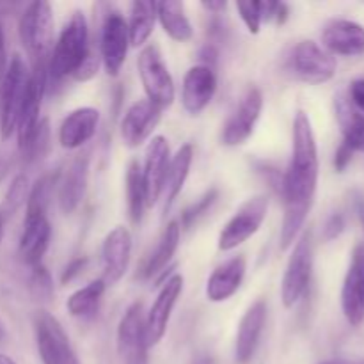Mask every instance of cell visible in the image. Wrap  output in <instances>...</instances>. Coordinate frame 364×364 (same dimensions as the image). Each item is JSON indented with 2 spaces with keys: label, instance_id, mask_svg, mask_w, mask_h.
<instances>
[{
  "label": "cell",
  "instance_id": "21",
  "mask_svg": "<svg viewBox=\"0 0 364 364\" xmlns=\"http://www.w3.org/2000/svg\"><path fill=\"white\" fill-rule=\"evenodd\" d=\"M50 238H52V226L48 215L39 213H25L23 231H21L18 255L27 267L41 265L45 252L48 251Z\"/></svg>",
  "mask_w": 364,
  "mask_h": 364
},
{
  "label": "cell",
  "instance_id": "2",
  "mask_svg": "<svg viewBox=\"0 0 364 364\" xmlns=\"http://www.w3.org/2000/svg\"><path fill=\"white\" fill-rule=\"evenodd\" d=\"M89 52H91V46H89L87 18L82 11H73L50 53V80L63 82L64 78L73 77Z\"/></svg>",
  "mask_w": 364,
  "mask_h": 364
},
{
  "label": "cell",
  "instance_id": "50",
  "mask_svg": "<svg viewBox=\"0 0 364 364\" xmlns=\"http://www.w3.org/2000/svg\"><path fill=\"white\" fill-rule=\"evenodd\" d=\"M320 364H345V363H338V361H323V363H320Z\"/></svg>",
  "mask_w": 364,
  "mask_h": 364
},
{
  "label": "cell",
  "instance_id": "28",
  "mask_svg": "<svg viewBox=\"0 0 364 364\" xmlns=\"http://www.w3.org/2000/svg\"><path fill=\"white\" fill-rule=\"evenodd\" d=\"M180 238H181L180 223H178V220H171V223L166 226V230H164L155 251L149 255L148 262H146L144 269H142V277L151 279V277L159 276V274L169 265L171 259H173V256L176 255L178 251Z\"/></svg>",
  "mask_w": 364,
  "mask_h": 364
},
{
  "label": "cell",
  "instance_id": "15",
  "mask_svg": "<svg viewBox=\"0 0 364 364\" xmlns=\"http://www.w3.org/2000/svg\"><path fill=\"white\" fill-rule=\"evenodd\" d=\"M171 156L173 155H171L169 141L164 135H155L149 139L144 153V166L141 167L148 206H153L162 198L164 180H166Z\"/></svg>",
  "mask_w": 364,
  "mask_h": 364
},
{
  "label": "cell",
  "instance_id": "4",
  "mask_svg": "<svg viewBox=\"0 0 364 364\" xmlns=\"http://www.w3.org/2000/svg\"><path fill=\"white\" fill-rule=\"evenodd\" d=\"M31 70L21 55H13L0 78V137L6 141L16 132L18 117L27 95Z\"/></svg>",
  "mask_w": 364,
  "mask_h": 364
},
{
  "label": "cell",
  "instance_id": "45",
  "mask_svg": "<svg viewBox=\"0 0 364 364\" xmlns=\"http://www.w3.org/2000/svg\"><path fill=\"white\" fill-rule=\"evenodd\" d=\"M203 7H205L206 11H208V13H212V14H219V13H223V11H226V7H228V2L226 0H210V2H203L201 4Z\"/></svg>",
  "mask_w": 364,
  "mask_h": 364
},
{
  "label": "cell",
  "instance_id": "26",
  "mask_svg": "<svg viewBox=\"0 0 364 364\" xmlns=\"http://www.w3.org/2000/svg\"><path fill=\"white\" fill-rule=\"evenodd\" d=\"M156 20L160 21L164 32L173 41L187 43L194 36V28L188 20L183 2H178V0L156 2Z\"/></svg>",
  "mask_w": 364,
  "mask_h": 364
},
{
  "label": "cell",
  "instance_id": "46",
  "mask_svg": "<svg viewBox=\"0 0 364 364\" xmlns=\"http://www.w3.org/2000/svg\"><path fill=\"white\" fill-rule=\"evenodd\" d=\"M288 16H290V7H288L284 2L277 4L276 14H274V20H276L279 25H283L284 21L288 20Z\"/></svg>",
  "mask_w": 364,
  "mask_h": 364
},
{
  "label": "cell",
  "instance_id": "5",
  "mask_svg": "<svg viewBox=\"0 0 364 364\" xmlns=\"http://www.w3.org/2000/svg\"><path fill=\"white\" fill-rule=\"evenodd\" d=\"M313 274V238L311 231L306 230L294 244L290 259L281 281V301L287 309L295 308L308 294Z\"/></svg>",
  "mask_w": 364,
  "mask_h": 364
},
{
  "label": "cell",
  "instance_id": "40",
  "mask_svg": "<svg viewBox=\"0 0 364 364\" xmlns=\"http://www.w3.org/2000/svg\"><path fill=\"white\" fill-rule=\"evenodd\" d=\"M85 267H87V258H85V256H80V258L71 259V262L66 265V269L63 270V276H60V283L68 284V283H71L73 279H77V277L80 276L82 272H84Z\"/></svg>",
  "mask_w": 364,
  "mask_h": 364
},
{
  "label": "cell",
  "instance_id": "47",
  "mask_svg": "<svg viewBox=\"0 0 364 364\" xmlns=\"http://www.w3.org/2000/svg\"><path fill=\"white\" fill-rule=\"evenodd\" d=\"M0 364H16L13 361V359L9 358V355H6V354H0Z\"/></svg>",
  "mask_w": 364,
  "mask_h": 364
},
{
  "label": "cell",
  "instance_id": "39",
  "mask_svg": "<svg viewBox=\"0 0 364 364\" xmlns=\"http://www.w3.org/2000/svg\"><path fill=\"white\" fill-rule=\"evenodd\" d=\"M345 231V217L341 213H333L329 219L323 224V238L327 242L336 240L341 233Z\"/></svg>",
  "mask_w": 364,
  "mask_h": 364
},
{
  "label": "cell",
  "instance_id": "31",
  "mask_svg": "<svg viewBox=\"0 0 364 364\" xmlns=\"http://www.w3.org/2000/svg\"><path fill=\"white\" fill-rule=\"evenodd\" d=\"M124 183H127L128 215H130L132 223L139 224L142 215H144V210L146 206H148V203H146V191L144 181H142L141 164H139L137 160H132V162L128 164Z\"/></svg>",
  "mask_w": 364,
  "mask_h": 364
},
{
  "label": "cell",
  "instance_id": "49",
  "mask_svg": "<svg viewBox=\"0 0 364 364\" xmlns=\"http://www.w3.org/2000/svg\"><path fill=\"white\" fill-rule=\"evenodd\" d=\"M4 224H6V220H4L2 212H0V242H2V238H4Z\"/></svg>",
  "mask_w": 364,
  "mask_h": 364
},
{
  "label": "cell",
  "instance_id": "19",
  "mask_svg": "<svg viewBox=\"0 0 364 364\" xmlns=\"http://www.w3.org/2000/svg\"><path fill=\"white\" fill-rule=\"evenodd\" d=\"M89 164H91L89 153L75 156L73 162L59 176L57 199L64 215H71L84 201L89 183Z\"/></svg>",
  "mask_w": 364,
  "mask_h": 364
},
{
  "label": "cell",
  "instance_id": "34",
  "mask_svg": "<svg viewBox=\"0 0 364 364\" xmlns=\"http://www.w3.org/2000/svg\"><path fill=\"white\" fill-rule=\"evenodd\" d=\"M28 287H31V294L36 301L50 302L53 299V294H55L52 274L48 272V269L43 263L41 265L32 267Z\"/></svg>",
  "mask_w": 364,
  "mask_h": 364
},
{
  "label": "cell",
  "instance_id": "7",
  "mask_svg": "<svg viewBox=\"0 0 364 364\" xmlns=\"http://www.w3.org/2000/svg\"><path fill=\"white\" fill-rule=\"evenodd\" d=\"M137 70L144 87L146 98L160 109L173 105L176 89H174L173 75L164 63V57L156 45H146L137 57Z\"/></svg>",
  "mask_w": 364,
  "mask_h": 364
},
{
  "label": "cell",
  "instance_id": "29",
  "mask_svg": "<svg viewBox=\"0 0 364 364\" xmlns=\"http://www.w3.org/2000/svg\"><path fill=\"white\" fill-rule=\"evenodd\" d=\"M156 23V2H144L137 0L130 6V16H128V36H130V46H142L153 34Z\"/></svg>",
  "mask_w": 364,
  "mask_h": 364
},
{
  "label": "cell",
  "instance_id": "12",
  "mask_svg": "<svg viewBox=\"0 0 364 364\" xmlns=\"http://www.w3.org/2000/svg\"><path fill=\"white\" fill-rule=\"evenodd\" d=\"M130 48V36L128 25L119 11H110L102 25V38H100V59L109 75L117 77L127 60Z\"/></svg>",
  "mask_w": 364,
  "mask_h": 364
},
{
  "label": "cell",
  "instance_id": "24",
  "mask_svg": "<svg viewBox=\"0 0 364 364\" xmlns=\"http://www.w3.org/2000/svg\"><path fill=\"white\" fill-rule=\"evenodd\" d=\"M322 43L331 55H361L364 53V27L350 20H333L323 28Z\"/></svg>",
  "mask_w": 364,
  "mask_h": 364
},
{
  "label": "cell",
  "instance_id": "36",
  "mask_svg": "<svg viewBox=\"0 0 364 364\" xmlns=\"http://www.w3.org/2000/svg\"><path fill=\"white\" fill-rule=\"evenodd\" d=\"M48 149H50V124H48V119H41V123H39L38 127V132H36V135L32 137L31 144L27 146V149L21 153V156H23L27 162H38V160H41L43 156L48 153Z\"/></svg>",
  "mask_w": 364,
  "mask_h": 364
},
{
  "label": "cell",
  "instance_id": "3",
  "mask_svg": "<svg viewBox=\"0 0 364 364\" xmlns=\"http://www.w3.org/2000/svg\"><path fill=\"white\" fill-rule=\"evenodd\" d=\"M18 32L25 52L31 57L32 66L48 64L53 48V34H55L52 6L43 0L28 4L20 16Z\"/></svg>",
  "mask_w": 364,
  "mask_h": 364
},
{
  "label": "cell",
  "instance_id": "27",
  "mask_svg": "<svg viewBox=\"0 0 364 364\" xmlns=\"http://www.w3.org/2000/svg\"><path fill=\"white\" fill-rule=\"evenodd\" d=\"M336 119L341 127L343 142L352 151H364V114L355 110L348 96H336Z\"/></svg>",
  "mask_w": 364,
  "mask_h": 364
},
{
  "label": "cell",
  "instance_id": "6",
  "mask_svg": "<svg viewBox=\"0 0 364 364\" xmlns=\"http://www.w3.org/2000/svg\"><path fill=\"white\" fill-rule=\"evenodd\" d=\"M269 213V198L263 194L252 196L238 206L230 220L224 224L219 233L217 247L223 252H230L255 237L265 223Z\"/></svg>",
  "mask_w": 364,
  "mask_h": 364
},
{
  "label": "cell",
  "instance_id": "37",
  "mask_svg": "<svg viewBox=\"0 0 364 364\" xmlns=\"http://www.w3.org/2000/svg\"><path fill=\"white\" fill-rule=\"evenodd\" d=\"M237 9L240 13V18L245 23V27H247V31L251 34H258L263 23L259 2H238Z\"/></svg>",
  "mask_w": 364,
  "mask_h": 364
},
{
  "label": "cell",
  "instance_id": "11",
  "mask_svg": "<svg viewBox=\"0 0 364 364\" xmlns=\"http://www.w3.org/2000/svg\"><path fill=\"white\" fill-rule=\"evenodd\" d=\"M183 283L185 279L181 274H173L160 284L156 299L146 313V340L149 347L159 345L166 336L174 306L183 294Z\"/></svg>",
  "mask_w": 364,
  "mask_h": 364
},
{
  "label": "cell",
  "instance_id": "32",
  "mask_svg": "<svg viewBox=\"0 0 364 364\" xmlns=\"http://www.w3.org/2000/svg\"><path fill=\"white\" fill-rule=\"evenodd\" d=\"M59 173L45 174L32 185L31 192H28L25 213H39V215L48 213L50 201H52L57 183H59Z\"/></svg>",
  "mask_w": 364,
  "mask_h": 364
},
{
  "label": "cell",
  "instance_id": "22",
  "mask_svg": "<svg viewBox=\"0 0 364 364\" xmlns=\"http://www.w3.org/2000/svg\"><path fill=\"white\" fill-rule=\"evenodd\" d=\"M100 110L95 107H78L71 110L59 127V144L64 149H78L96 135Z\"/></svg>",
  "mask_w": 364,
  "mask_h": 364
},
{
  "label": "cell",
  "instance_id": "1",
  "mask_svg": "<svg viewBox=\"0 0 364 364\" xmlns=\"http://www.w3.org/2000/svg\"><path fill=\"white\" fill-rule=\"evenodd\" d=\"M318 148L311 119L304 110H297L291 132V159L281 181L284 208L311 210L318 185Z\"/></svg>",
  "mask_w": 364,
  "mask_h": 364
},
{
  "label": "cell",
  "instance_id": "44",
  "mask_svg": "<svg viewBox=\"0 0 364 364\" xmlns=\"http://www.w3.org/2000/svg\"><path fill=\"white\" fill-rule=\"evenodd\" d=\"M352 203H354L355 215H358L359 223H361L363 231H364V194H363V192L355 191L354 194H352Z\"/></svg>",
  "mask_w": 364,
  "mask_h": 364
},
{
  "label": "cell",
  "instance_id": "14",
  "mask_svg": "<svg viewBox=\"0 0 364 364\" xmlns=\"http://www.w3.org/2000/svg\"><path fill=\"white\" fill-rule=\"evenodd\" d=\"M160 119H162L160 107L149 102L148 98L137 100L128 107L123 119H121V139L128 148H139L142 142L151 137L153 130L159 127Z\"/></svg>",
  "mask_w": 364,
  "mask_h": 364
},
{
  "label": "cell",
  "instance_id": "20",
  "mask_svg": "<svg viewBox=\"0 0 364 364\" xmlns=\"http://www.w3.org/2000/svg\"><path fill=\"white\" fill-rule=\"evenodd\" d=\"M267 323V302L258 299L247 308L240 318L235 338V359L238 364H247L255 355Z\"/></svg>",
  "mask_w": 364,
  "mask_h": 364
},
{
  "label": "cell",
  "instance_id": "17",
  "mask_svg": "<svg viewBox=\"0 0 364 364\" xmlns=\"http://www.w3.org/2000/svg\"><path fill=\"white\" fill-rule=\"evenodd\" d=\"M341 309L350 326L358 327L364 322V244H358L352 251L341 288Z\"/></svg>",
  "mask_w": 364,
  "mask_h": 364
},
{
  "label": "cell",
  "instance_id": "10",
  "mask_svg": "<svg viewBox=\"0 0 364 364\" xmlns=\"http://www.w3.org/2000/svg\"><path fill=\"white\" fill-rule=\"evenodd\" d=\"M34 334L43 364H80L64 327L45 309L34 315Z\"/></svg>",
  "mask_w": 364,
  "mask_h": 364
},
{
  "label": "cell",
  "instance_id": "30",
  "mask_svg": "<svg viewBox=\"0 0 364 364\" xmlns=\"http://www.w3.org/2000/svg\"><path fill=\"white\" fill-rule=\"evenodd\" d=\"M105 288L107 283L103 279H95L85 284L84 288H78L66 301L68 313L73 318H89V316H92L98 309L103 294H105Z\"/></svg>",
  "mask_w": 364,
  "mask_h": 364
},
{
  "label": "cell",
  "instance_id": "18",
  "mask_svg": "<svg viewBox=\"0 0 364 364\" xmlns=\"http://www.w3.org/2000/svg\"><path fill=\"white\" fill-rule=\"evenodd\" d=\"M217 92V77L213 68L196 64L185 73L181 84V103L191 116H198L212 103Z\"/></svg>",
  "mask_w": 364,
  "mask_h": 364
},
{
  "label": "cell",
  "instance_id": "13",
  "mask_svg": "<svg viewBox=\"0 0 364 364\" xmlns=\"http://www.w3.org/2000/svg\"><path fill=\"white\" fill-rule=\"evenodd\" d=\"M263 110V95L258 87L251 85L242 96L235 112L226 121L220 134L224 146H240L255 134L259 116Z\"/></svg>",
  "mask_w": 364,
  "mask_h": 364
},
{
  "label": "cell",
  "instance_id": "33",
  "mask_svg": "<svg viewBox=\"0 0 364 364\" xmlns=\"http://www.w3.org/2000/svg\"><path fill=\"white\" fill-rule=\"evenodd\" d=\"M217 199H219V191H217V188H210V191H206L198 201L192 203L188 208H185L183 213H181L180 220H178L181 226V231L191 230V228L194 226V224L198 223V220L201 219V217L205 215L213 205H215Z\"/></svg>",
  "mask_w": 364,
  "mask_h": 364
},
{
  "label": "cell",
  "instance_id": "35",
  "mask_svg": "<svg viewBox=\"0 0 364 364\" xmlns=\"http://www.w3.org/2000/svg\"><path fill=\"white\" fill-rule=\"evenodd\" d=\"M28 192H31V187H28V178L25 174H18L14 176V180L11 181L9 188H7L6 199H4V212L6 213H14L18 208H20L23 203H27Z\"/></svg>",
  "mask_w": 364,
  "mask_h": 364
},
{
  "label": "cell",
  "instance_id": "16",
  "mask_svg": "<svg viewBox=\"0 0 364 364\" xmlns=\"http://www.w3.org/2000/svg\"><path fill=\"white\" fill-rule=\"evenodd\" d=\"M134 238L127 226H116L107 233L102 245L103 277L107 284H116L127 274L132 258Z\"/></svg>",
  "mask_w": 364,
  "mask_h": 364
},
{
  "label": "cell",
  "instance_id": "8",
  "mask_svg": "<svg viewBox=\"0 0 364 364\" xmlns=\"http://www.w3.org/2000/svg\"><path fill=\"white\" fill-rule=\"evenodd\" d=\"M287 68L297 80L309 85L326 84L336 73V59L315 41L297 43L288 55Z\"/></svg>",
  "mask_w": 364,
  "mask_h": 364
},
{
  "label": "cell",
  "instance_id": "23",
  "mask_svg": "<svg viewBox=\"0 0 364 364\" xmlns=\"http://www.w3.org/2000/svg\"><path fill=\"white\" fill-rule=\"evenodd\" d=\"M245 270H247V263H245L244 256H235V258L228 259L223 265L217 267L206 281V299L210 302H215V304L230 301L240 290Z\"/></svg>",
  "mask_w": 364,
  "mask_h": 364
},
{
  "label": "cell",
  "instance_id": "43",
  "mask_svg": "<svg viewBox=\"0 0 364 364\" xmlns=\"http://www.w3.org/2000/svg\"><path fill=\"white\" fill-rule=\"evenodd\" d=\"M7 50H6V32H4L2 21H0V78L7 70Z\"/></svg>",
  "mask_w": 364,
  "mask_h": 364
},
{
  "label": "cell",
  "instance_id": "9",
  "mask_svg": "<svg viewBox=\"0 0 364 364\" xmlns=\"http://www.w3.org/2000/svg\"><path fill=\"white\" fill-rule=\"evenodd\" d=\"M117 355L121 364H149V345L146 340V313L142 302L127 308L117 326Z\"/></svg>",
  "mask_w": 364,
  "mask_h": 364
},
{
  "label": "cell",
  "instance_id": "42",
  "mask_svg": "<svg viewBox=\"0 0 364 364\" xmlns=\"http://www.w3.org/2000/svg\"><path fill=\"white\" fill-rule=\"evenodd\" d=\"M352 156H354V151L348 148L345 142H341L340 148L336 149V155H334V167H336L338 173H343L347 169V166L350 164Z\"/></svg>",
  "mask_w": 364,
  "mask_h": 364
},
{
  "label": "cell",
  "instance_id": "25",
  "mask_svg": "<svg viewBox=\"0 0 364 364\" xmlns=\"http://www.w3.org/2000/svg\"><path fill=\"white\" fill-rule=\"evenodd\" d=\"M192 162H194V146L192 144H183L171 156V162L169 167H167L166 180H164L162 187L164 213H167L173 208L174 201H176L178 196L183 191L188 174H191Z\"/></svg>",
  "mask_w": 364,
  "mask_h": 364
},
{
  "label": "cell",
  "instance_id": "48",
  "mask_svg": "<svg viewBox=\"0 0 364 364\" xmlns=\"http://www.w3.org/2000/svg\"><path fill=\"white\" fill-rule=\"evenodd\" d=\"M6 340V326L2 323V320H0V343Z\"/></svg>",
  "mask_w": 364,
  "mask_h": 364
},
{
  "label": "cell",
  "instance_id": "41",
  "mask_svg": "<svg viewBox=\"0 0 364 364\" xmlns=\"http://www.w3.org/2000/svg\"><path fill=\"white\" fill-rule=\"evenodd\" d=\"M348 100H350L352 105L355 107V110L364 114V78L354 80L350 84V92H348Z\"/></svg>",
  "mask_w": 364,
  "mask_h": 364
},
{
  "label": "cell",
  "instance_id": "38",
  "mask_svg": "<svg viewBox=\"0 0 364 364\" xmlns=\"http://www.w3.org/2000/svg\"><path fill=\"white\" fill-rule=\"evenodd\" d=\"M100 63H102V59H100V55H96L95 50L91 48V52L87 53V57H85L84 63L80 64V68H78V70L75 71L73 78L77 82L91 80V78H95L96 73H98Z\"/></svg>",
  "mask_w": 364,
  "mask_h": 364
}]
</instances>
